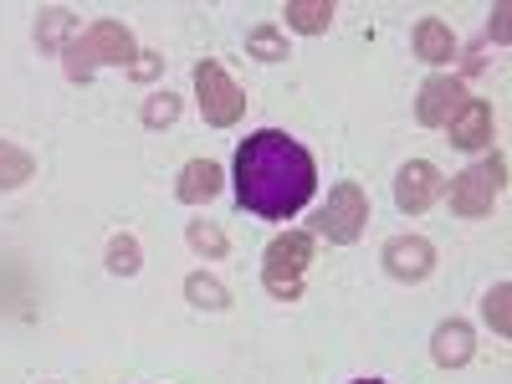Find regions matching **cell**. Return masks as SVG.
<instances>
[{
  "label": "cell",
  "instance_id": "ffe728a7",
  "mask_svg": "<svg viewBox=\"0 0 512 384\" xmlns=\"http://www.w3.org/2000/svg\"><path fill=\"white\" fill-rule=\"evenodd\" d=\"M507 303H512V287H507V282H497V287L487 292V303H482V313H487V323H492V328H497L502 338L512 333V313H507Z\"/></svg>",
  "mask_w": 512,
  "mask_h": 384
},
{
  "label": "cell",
  "instance_id": "7c38bea8",
  "mask_svg": "<svg viewBox=\"0 0 512 384\" xmlns=\"http://www.w3.org/2000/svg\"><path fill=\"white\" fill-rule=\"evenodd\" d=\"M175 195H180L185 205H205V200H216V195H221V164H216V159H190V164L180 169Z\"/></svg>",
  "mask_w": 512,
  "mask_h": 384
},
{
  "label": "cell",
  "instance_id": "ba28073f",
  "mask_svg": "<svg viewBox=\"0 0 512 384\" xmlns=\"http://www.w3.org/2000/svg\"><path fill=\"white\" fill-rule=\"evenodd\" d=\"M384 267H390L395 282H425L436 267V246L425 236H395L390 246H384Z\"/></svg>",
  "mask_w": 512,
  "mask_h": 384
},
{
  "label": "cell",
  "instance_id": "d4e9b609",
  "mask_svg": "<svg viewBox=\"0 0 512 384\" xmlns=\"http://www.w3.org/2000/svg\"><path fill=\"white\" fill-rule=\"evenodd\" d=\"M354 384H384V379H354Z\"/></svg>",
  "mask_w": 512,
  "mask_h": 384
},
{
  "label": "cell",
  "instance_id": "6da1fadb",
  "mask_svg": "<svg viewBox=\"0 0 512 384\" xmlns=\"http://www.w3.org/2000/svg\"><path fill=\"white\" fill-rule=\"evenodd\" d=\"M318 190L313 154L282 128H256L236 149V200L262 221H292Z\"/></svg>",
  "mask_w": 512,
  "mask_h": 384
},
{
  "label": "cell",
  "instance_id": "52a82bcc",
  "mask_svg": "<svg viewBox=\"0 0 512 384\" xmlns=\"http://www.w3.org/2000/svg\"><path fill=\"white\" fill-rule=\"evenodd\" d=\"M446 180H441V169L431 159H410L400 169V180H395V205L405 210V216H420V210H431L441 200Z\"/></svg>",
  "mask_w": 512,
  "mask_h": 384
},
{
  "label": "cell",
  "instance_id": "5b68a950",
  "mask_svg": "<svg viewBox=\"0 0 512 384\" xmlns=\"http://www.w3.org/2000/svg\"><path fill=\"white\" fill-rule=\"evenodd\" d=\"M195 98H200V113H205L210 128H231L246 113V93L231 82V72L210 57L195 67Z\"/></svg>",
  "mask_w": 512,
  "mask_h": 384
},
{
  "label": "cell",
  "instance_id": "ac0fdd59",
  "mask_svg": "<svg viewBox=\"0 0 512 384\" xmlns=\"http://www.w3.org/2000/svg\"><path fill=\"white\" fill-rule=\"evenodd\" d=\"M144 262H139V241L134 236H113L108 241V272H118V277H134Z\"/></svg>",
  "mask_w": 512,
  "mask_h": 384
},
{
  "label": "cell",
  "instance_id": "d6986e66",
  "mask_svg": "<svg viewBox=\"0 0 512 384\" xmlns=\"http://www.w3.org/2000/svg\"><path fill=\"white\" fill-rule=\"evenodd\" d=\"M72 31V11H62V6H52V11H41V21H36V41L41 47H62V36Z\"/></svg>",
  "mask_w": 512,
  "mask_h": 384
},
{
  "label": "cell",
  "instance_id": "277c9868",
  "mask_svg": "<svg viewBox=\"0 0 512 384\" xmlns=\"http://www.w3.org/2000/svg\"><path fill=\"white\" fill-rule=\"evenodd\" d=\"M364 226H369V195H364V185H354V180L333 185V195H328V205L318 210L313 231L328 236L333 246H354V241L364 236Z\"/></svg>",
  "mask_w": 512,
  "mask_h": 384
},
{
  "label": "cell",
  "instance_id": "8fae6325",
  "mask_svg": "<svg viewBox=\"0 0 512 384\" xmlns=\"http://www.w3.org/2000/svg\"><path fill=\"white\" fill-rule=\"evenodd\" d=\"M472 354H477V338H472V328H466L461 318H451V323L436 328V338H431V359H436L441 369H461Z\"/></svg>",
  "mask_w": 512,
  "mask_h": 384
},
{
  "label": "cell",
  "instance_id": "5bb4252c",
  "mask_svg": "<svg viewBox=\"0 0 512 384\" xmlns=\"http://www.w3.org/2000/svg\"><path fill=\"white\" fill-rule=\"evenodd\" d=\"M287 26L303 31V36H318L333 26V0H287Z\"/></svg>",
  "mask_w": 512,
  "mask_h": 384
},
{
  "label": "cell",
  "instance_id": "44dd1931",
  "mask_svg": "<svg viewBox=\"0 0 512 384\" xmlns=\"http://www.w3.org/2000/svg\"><path fill=\"white\" fill-rule=\"evenodd\" d=\"M185 236H190L195 251H210V256H221V251H226V231H221V226H210V221H190Z\"/></svg>",
  "mask_w": 512,
  "mask_h": 384
},
{
  "label": "cell",
  "instance_id": "3957f363",
  "mask_svg": "<svg viewBox=\"0 0 512 384\" xmlns=\"http://www.w3.org/2000/svg\"><path fill=\"white\" fill-rule=\"evenodd\" d=\"M308 262H313V236L308 231H287L267 246V262H262V282L272 297L282 303H297L303 297V277H308Z\"/></svg>",
  "mask_w": 512,
  "mask_h": 384
},
{
  "label": "cell",
  "instance_id": "4fadbf2b",
  "mask_svg": "<svg viewBox=\"0 0 512 384\" xmlns=\"http://www.w3.org/2000/svg\"><path fill=\"white\" fill-rule=\"evenodd\" d=\"M415 57H420V62H431V67L451 62V57H456V36H451V26L436 21V16H425V21L415 26Z\"/></svg>",
  "mask_w": 512,
  "mask_h": 384
},
{
  "label": "cell",
  "instance_id": "2e32d148",
  "mask_svg": "<svg viewBox=\"0 0 512 384\" xmlns=\"http://www.w3.org/2000/svg\"><path fill=\"white\" fill-rule=\"evenodd\" d=\"M31 175H36V159H31L26 149H16V144L0 139V190H16V185H26Z\"/></svg>",
  "mask_w": 512,
  "mask_h": 384
},
{
  "label": "cell",
  "instance_id": "9a60e30c",
  "mask_svg": "<svg viewBox=\"0 0 512 384\" xmlns=\"http://www.w3.org/2000/svg\"><path fill=\"white\" fill-rule=\"evenodd\" d=\"M185 297H190L195 308H205V313H226L231 308V292L216 277H205V272H190L185 277Z\"/></svg>",
  "mask_w": 512,
  "mask_h": 384
},
{
  "label": "cell",
  "instance_id": "7a4b0ae2",
  "mask_svg": "<svg viewBox=\"0 0 512 384\" xmlns=\"http://www.w3.org/2000/svg\"><path fill=\"white\" fill-rule=\"evenodd\" d=\"M134 57H139V47L123 21H93L88 31L62 47V67L72 82H88L98 67H134Z\"/></svg>",
  "mask_w": 512,
  "mask_h": 384
},
{
  "label": "cell",
  "instance_id": "30bf717a",
  "mask_svg": "<svg viewBox=\"0 0 512 384\" xmlns=\"http://www.w3.org/2000/svg\"><path fill=\"white\" fill-rule=\"evenodd\" d=\"M451 144L456 149H482V144H492V108L482 103V98H466L456 113H451Z\"/></svg>",
  "mask_w": 512,
  "mask_h": 384
},
{
  "label": "cell",
  "instance_id": "cb8c5ba5",
  "mask_svg": "<svg viewBox=\"0 0 512 384\" xmlns=\"http://www.w3.org/2000/svg\"><path fill=\"white\" fill-rule=\"evenodd\" d=\"M492 16H497V21H492V36H497V41H507V16H512V11H507V6H497Z\"/></svg>",
  "mask_w": 512,
  "mask_h": 384
},
{
  "label": "cell",
  "instance_id": "7402d4cb",
  "mask_svg": "<svg viewBox=\"0 0 512 384\" xmlns=\"http://www.w3.org/2000/svg\"><path fill=\"white\" fill-rule=\"evenodd\" d=\"M175 118H180V98H175V93H159V98H149V103H144V123H149V128L175 123Z\"/></svg>",
  "mask_w": 512,
  "mask_h": 384
},
{
  "label": "cell",
  "instance_id": "e0dca14e",
  "mask_svg": "<svg viewBox=\"0 0 512 384\" xmlns=\"http://www.w3.org/2000/svg\"><path fill=\"white\" fill-rule=\"evenodd\" d=\"M246 47H251V57H262V62H287V36L277 26H256L246 36Z\"/></svg>",
  "mask_w": 512,
  "mask_h": 384
},
{
  "label": "cell",
  "instance_id": "8992f818",
  "mask_svg": "<svg viewBox=\"0 0 512 384\" xmlns=\"http://www.w3.org/2000/svg\"><path fill=\"white\" fill-rule=\"evenodd\" d=\"M502 180H507V159L502 154H492L487 164H472L466 175L451 180V210H456V216H466V221L487 216L497 190H502Z\"/></svg>",
  "mask_w": 512,
  "mask_h": 384
},
{
  "label": "cell",
  "instance_id": "603a6c76",
  "mask_svg": "<svg viewBox=\"0 0 512 384\" xmlns=\"http://www.w3.org/2000/svg\"><path fill=\"white\" fill-rule=\"evenodd\" d=\"M128 72H134V77H154V72H159V57L139 52V57H134V67H128Z\"/></svg>",
  "mask_w": 512,
  "mask_h": 384
},
{
  "label": "cell",
  "instance_id": "9c48e42d",
  "mask_svg": "<svg viewBox=\"0 0 512 384\" xmlns=\"http://www.w3.org/2000/svg\"><path fill=\"white\" fill-rule=\"evenodd\" d=\"M466 103V88H461V77H431L420 88V98H415V118L425 123V128H441V123H451V113Z\"/></svg>",
  "mask_w": 512,
  "mask_h": 384
}]
</instances>
